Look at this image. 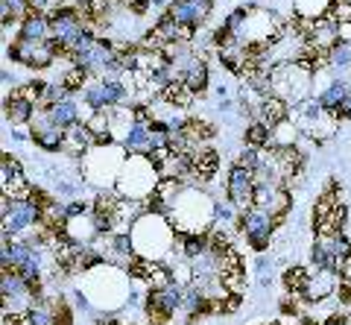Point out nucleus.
<instances>
[{"mask_svg": "<svg viewBox=\"0 0 351 325\" xmlns=\"http://www.w3.org/2000/svg\"><path fill=\"white\" fill-rule=\"evenodd\" d=\"M132 241H135L138 258L164 264V255H170V249L176 246V241H179V232H176V226L170 223L167 214L147 211L135 226H132Z\"/></svg>", "mask_w": 351, "mask_h": 325, "instance_id": "nucleus-1", "label": "nucleus"}, {"mask_svg": "<svg viewBox=\"0 0 351 325\" xmlns=\"http://www.w3.org/2000/svg\"><path fill=\"white\" fill-rule=\"evenodd\" d=\"M214 200L208 197L205 191L199 188H184L179 193V200L173 202V208H170V223L176 226V232H182V234H205V232H211L214 229Z\"/></svg>", "mask_w": 351, "mask_h": 325, "instance_id": "nucleus-2", "label": "nucleus"}, {"mask_svg": "<svg viewBox=\"0 0 351 325\" xmlns=\"http://www.w3.org/2000/svg\"><path fill=\"white\" fill-rule=\"evenodd\" d=\"M126 158H129L126 147L117 144V141L114 144H97L82 158V179L97 191L117 188V179H120V170H123Z\"/></svg>", "mask_w": 351, "mask_h": 325, "instance_id": "nucleus-3", "label": "nucleus"}, {"mask_svg": "<svg viewBox=\"0 0 351 325\" xmlns=\"http://www.w3.org/2000/svg\"><path fill=\"white\" fill-rule=\"evenodd\" d=\"M158 182H161V173H158L156 165H152V158L147 153L129 156L123 170H120L117 193H120V197H129V200L149 202V197L158 188Z\"/></svg>", "mask_w": 351, "mask_h": 325, "instance_id": "nucleus-4", "label": "nucleus"}, {"mask_svg": "<svg viewBox=\"0 0 351 325\" xmlns=\"http://www.w3.org/2000/svg\"><path fill=\"white\" fill-rule=\"evenodd\" d=\"M3 241H18L24 237L27 232H32L36 226L44 220V211L36 200H9L3 197Z\"/></svg>", "mask_w": 351, "mask_h": 325, "instance_id": "nucleus-5", "label": "nucleus"}, {"mask_svg": "<svg viewBox=\"0 0 351 325\" xmlns=\"http://www.w3.org/2000/svg\"><path fill=\"white\" fill-rule=\"evenodd\" d=\"M278 29H281V21L272 12H267V9H249L243 27H240L234 38L243 47H267L278 36Z\"/></svg>", "mask_w": 351, "mask_h": 325, "instance_id": "nucleus-6", "label": "nucleus"}, {"mask_svg": "<svg viewBox=\"0 0 351 325\" xmlns=\"http://www.w3.org/2000/svg\"><path fill=\"white\" fill-rule=\"evenodd\" d=\"M6 56L24 64V68H32V71H41V68H50L56 62V47H53V38L47 41H29V38H21L15 36V41L6 47Z\"/></svg>", "mask_w": 351, "mask_h": 325, "instance_id": "nucleus-7", "label": "nucleus"}, {"mask_svg": "<svg viewBox=\"0 0 351 325\" xmlns=\"http://www.w3.org/2000/svg\"><path fill=\"white\" fill-rule=\"evenodd\" d=\"M237 232L246 237V243L255 249V252H267L272 243V232H276V220H272L269 214L252 208L237 217Z\"/></svg>", "mask_w": 351, "mask_h": 325, "instance_id": "nucleus-8", "label": "nucleus"}, {"mask_svg": "<svg viewBox=\"0 0 351 325\" xmlns=\"http://www.w3.org/2000/svg\"><path fill=\"white\" fill-rule=\"evenodd\" d=\"M226 197L232 200L237 214H246L255 208V173L232 165L228 167V179H226Z\"/></svg>", "mask_w": 351, "mask_h": 325, "instance_id": "nucleus-9", "label": "nucleus"}, {"mask_svg": "<svg viewBox=\"0 0 351 325\" xmlns=\"http://www.w3.org/2000/svg\"><path fill=\"white\" fill-rule=\"evenodd\" d=\"M339 285H343V273H337V269H316V273L311 276V281H307L302 299L316 305V302H325V299L337 296Z\"/></svg>", "mask_w": 351, "mask_h": 325, "instance_id": "nucleus-10", "label": "nucleus"}, {"mask_svg": "<svg viewBox=\"0 0 351 325\" xmlns=\"http://www.w3.org/2000/svg\"><path fill=\"white\" fill-rule=\"evenodd\" d=\"M36 112H38V106L32 100H27L21 91H12V94L3 97V117H6V123L27 126L32 117H36Z\"/></svg>", "mask_w": 351, "mask_h": 325, "instance_id": "nucleus-11", "label": "nucleus"}, {"mask_svg": "<svg viewBox=\"0 0 351 325\" xmlns=\"http://www.w3.org/2000/svg\"><path fill=\"white\" fill-rule=\"evenodd\" d=\"M97 147V135L88 129V123H76L64 132V153L71 158H85Z\"/></svg>", "mask_w": 351, "mask_h": 325, "instance_id": "nucleus-12", "label": "nucleus"}, {"mask_svg": "<svg viewBox=\"0 0 351 325\" xmlns=\"http://www.w3.org/2000/svg\"><path fill=\"white\" fill-rule=\"evenodd\" d=\"M44 112H47V117L53 121V126L64 129V132H68L71 126L82 123V108H80V103H76V97H68V100H62V103H56V106L44 108Z\"/></svg>", "mask_w": 351, "mask_h": 325, "instance_id": "nucleus-13", "label": "nucleus"}, {"mask_svg": "<svg viewBox=\"0 0 351 325\" xmlns=\"http://www.w3.org/2000/svg\"><path fill=\"white\" fill-rule=\"evenodd\" d=\"M167 15H170L179 27H188V29H199V27L205 24L202 9L196 6L193 0H173L170 9H167Z\"/></svg>", "mask_w": 351, "mask_h": 325, "instance_id": "nucleus-14", "label": "nucleus"}, {"mask_svg": "<svg viewBox=\"0 0 351 325\" xmlns=\"http://www.w3.org/2000/svg\"><path fill=\"white\" fill-rule=\"evenodd\" d=\"M255 112H258V121H263L267 126H278L284 121H290V103H284L281 97H276V94L263 97Z\"/></svg>", "mask_w": 351, "mask_h": 325, "instance_id": "nucleus-15", "label": "nucleus"}, {"mask_svg": "<svg viewBox=\"0 0 351 325\" xmlns=\"http://www.w3.org/2000/svg\"><path fill=\"white\" fill-rule=\"evenodd\" d=\"M18 36H21V38H29V41H47V38H53L50 15L29 12V15L18 24Z\"/></svg>", "mask_w": 351, "mask_h": 325, "instance_id": "nucleus-16", "label": "nucleus"}, {"mask_svg": "<svg viewBox=\"0 0 351 325\" xmlns=\"http://www.w3.org/2000/svg\"><path fill=\"white\" fill-rule=\"evenodd\" d=\"M182 82L188 85V88H191L196 97L205 94V91H208V82H211V68H208V62L196 56V59L188 64V68H184Z\"/></svg>", "mask_w": 351, "mask_h": 325, "instance_id": "nucleus-17", "label": "nucleus"}, {"mask_svg": "<svg viewBox=\"0 0 351 325\" xmlns=\"http://www.w3.org/2000/svg\"><path fill=\"white\" fill-rule=\"evenodd\" d=\"M149 123H138V121H132L129 126V132L123 135V141L120 144L126 147V153L129 156H141V153H149Z\"/></svg>", "mask_w": 351, "mask_h": 325, "instance_id": "nucleus-18", "label": "nucleus"}, {"mask_svg": "<svg viewBox=\"0 0 351 325\" xmlns=\"http://www.w3.org/2000/svg\"><path fill=\"white\" fill-rule=\"evenodd\" d=\"M348 94H351L348 80H346V77H337L331 85H328L325 91L316 94V100H319V106L325 108V112H334V115H337V108L343 106V100H346Z\"/></svg>", "mask_w": 351, "mask_h": 325, "instance_id": "nucleus-19", "label": "nucleus"}, {"mask_svg": "<svg viewBox=\"0 0 351 325\" xmlns=\"http://www.w3.org/2000/svg\"><path fill=\"white\" fill-rule=\"evenodd\" d=\"M334 0H293V12L302 21H322L331 15Z\"/></svg>", "mask_w": 351, "mask_h": 325, "instance_id": "nucleus-20", "label": "nucleus"}, {"mask_svg": "<svg viewBox=\"0 0 351 325\" xmlns=\"http://www.w3.org/2000/svg\"><path fill=\"white\" fill-rule=\"evenodd\" d=\"M82 103L88 112H108V100H106V88H103V80H91L82 88Z\"/></svg>", "mask_w": 351, "mask_h": 325, "instance_id": "nucleus-21", "label": "nucleus"}, {"mask_svg": "<svg viewBox=\"0 0 351 325\" xmlns=\"http://www.w3.org/2000/svg\"><path fill=\"white\" fill-rule=\"evenodd\" d=\"M243 138H246V147H258V149H269L272 147V126H267L263 121H252L249 126H246V132H243Z\"/></svg>", "mask_w": 351, "mask_h": 325, "instance_id": "nucleus-22", "label": "nucleus"}, {"mask_svg": "<svg viewBox=\"0 0 351 325\" xmlns=\"http://www.w3.org/2000/svg\"><path fill=\"white\" fill-rule=\"evenodd\" d=\"M328 71L337 73V77H343L346 71H351V45L337 41V45L328 50Z\"/></svg>", "mask_w": 351, "mask_h": 325, "instance_id": "nucleus-23", "label": "nucleus"}, {"mask_svg": "<svg viewBox=\"0 0 351 325\" xmlns=\"http://www.w3.org/2000/svg\"><path fill=\"white\" fill-rule=\"evenodd\" d=\"M311 276H313V269H307V267H287V269H284V276H281V281H284V287H287L293 296L302 299Z\"/></svg>", "mask_w": 351, "mask_h": 325, "instance_id": "nucleus-24", "label": "nucleus"}, {"mask_svg": "<svg viewBox=\"0 0 351 325\" xmlns=\"http://www.w3.org/2000/svg\"><path fill=\"white\" fill-rule=\"evenodd\" d=\"M299 126H295L293 121H284L278 126H272V147H278V149H290L295 147V138H299Z\"/></svg>", "mask_w": 351, "mask_h": 325, "instance_id": "nucleus-25", "label": "nucleus"}, {"mask_svg": "<svg viewBox=\"0 0 351 325\" xmlns=\"http://www.w3.org/2000/svg\"><path fill=\"white\" fill-rule=\"evenodd\" d=\"M237 217H240V214H237V208L232 205V200H226V202L217 200V205H214V220H217V223H223V226H232V223H234V226H237Z\"/></svg>", "mask_w": 351, "mask_h": 325, "instance_id": "nucleus-26", "label": "nucleus"}, {"mask_svg": "<svg viewBox=\"0 0 351 325\" xmlns=\"http://www.w3.org/2000/svg\"><path fill=\"white\" fill-rule=\"evenodd\" d=\"M261 158H263V149H258V147H243V153L237 156V165L255 173V170L261 167Z\"/></svg>", "mask_w": 351, "mask_h": 325, "instance_id": "nucleus-27", "label": "nucleus"}, {"mask_svg": "<svg viewBox=\"0 0 351 325\" xmlns=\"http://www.w3.org/2000/svg\"><path fill=\"white\" fill-rule=\"evenodd\" d=\"M331 21H337V24H346V21H351V0H339V3L331 6V15H328Z\"/></svg>", "mask_w": 351, "mask_h": 325, "instance_id": "nucleus-28", "label": "nucleus"}, {"mask_svg": "<svg viewBox=\"0 0 351 325\" xmlns=\"http://www.w3.org/2000/svg\"><path fill=\"white\" fill-rule=\"evenodd\" d=\"M337 41H346V45H351V21H346V24H337Z\"/></svg>", "mask_w": 351, "mask_h": 325, "instance_id": "nucleus-29", "label": "nucleus"}, {"mask_svg": "<svg viewBox=\"0 0 351 325\" xmlns=\"http://www.w3.org/2000/svg\"><path fill=\"white\" fill-rule=\"evenodd\" d=\"M337 117H339V121H351V94L343 100V106L337 108Z\"/></svg>", "mask_w": 351, "mask_h": 325, "instance_id": "nucleus-30", "label": "nucleus"}, {"mask_svg": "<svg viewBox=\"0 0 351 325\" xmlns=\"http://www.w3.org/2000/svg\"><path fill=\"white\" fill-rule=\"evenodd\" d=\"M322 325H351V317L348 313H334V317H328Z\"/></svg>", "mask_w": 351, "mask_h": 325, "instance_id": "nucleus-31", "label": "nucleus"}, {"mask_svg": "<svg viewBox=\"0 0 351 325\" xmlns=\"http://www.w3.org/2000/svg\"><path fill=\"white\" fill-rule=\"evenodd\" d=\"M56 193H62V197H73V193H76V185H73V182H59V185H56Z\"/></svg>", "mask_w": 351, "mask_h": 325, "instance_id": "nucleus-32", "label": "nucleus"}, {"mask_svg": "<svg viewBox=\"0 0 351 325\" xmlns=\"http://www.w3.org/2000/svg\"><path fill=\"white\" fill-rule=\"evenodd\" d=\"M9 85H15V73L6 68V71H3V88H6V94H9Z\"/></svg>", "mask_w": 351, "mask_h": 325, "instance_id": "nucleus-33", "label": "nucleus"}, {"mask_svg": "<svg viewBox=\"0 0 351 325\" xmlns=\"http://www.w3.org/2000/svg\"><path fill=\"white\" fill-rule=\"evenodd\" d=\"M346 80H348V88H351V73H348V77H346Z\"/></svg>", "mask_w": 351, "mask_h": 325, "instance_id": "nucleus-34", "label": "nucleus"}]
</instances>
